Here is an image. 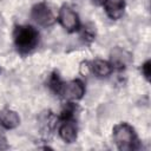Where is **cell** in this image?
<instances>
[{"mask_svg":"<svg viewBox=\"0 0 151 151\" xmlns=\"http://www.w3.org/2000/svg\"><path fill=\"white\" fill-rule=\"evenodd\" d=\"M55 94L63 97L68 101H76L83 98L85 94V86L84 83L79 79H73L70 81H61L60 86L58 87Z\"/></svg>","mask_w":151,"mask_h":151,"instance_id":"3","label":"cell"},{"mask_svg":"<svg viewBox=\"0 0 151 151\" xmlns=\"http://www.w3.org/2000/svg\"><path fill=\"white\" fill-rule=\"evenodd\" d=\"M20 117L19 114L11 109H2L0 111V125L6 130H12L19 126Z\"/></svg>","mask_w":151,"mask_h":151,"instance_id":"9","label":"cell"},{"mask_svg":"<svg viewBox=\"0 0 151 151\" xmlns=\"http://www.w3.org/2000/svg\"><path fill=\"white\" fill-rule=\"evenodd\" d=\"M112 137L117 147L122 151H131L138 147V138L134 129L127 123H119L113 127Z\"/></svg>","mask_w":151,"mask_h":151,"instance_id":"2","label":"cell"},{"mask_svg":"<svg viewBox=\"0 0 151 151\" xmlns=\"http://www.w3.org/2000/svg\"><path fill=\"white\" fill-rule=\"evenodd\" d=\"M31 17L39 26L42 27L51 26L55 21L54 14L46 2H39L34 5L31 11Z\"/></svg>","mask_w":151,"mask_h":151,"instance_id":"5","label":"cell"},{"mask_svg":"<svg viewBox=\"0 0 151 151\" xmlns=\"http://www.w3.org/2000/svg\"><path fill=\"white\" fill-rule=\"evenodd\" d=\"M110 63L112 65L113 68H118V70H124L131 61V54L129 52H126L123 48L116 47L112 52H111V57H110Z\"/></svg>","mask_w":151,"mask_h":151,"instance_id":"8","label":"cell"},{"mask_svg":"<svg viewBox=\"0 0 151 151\" xmlns=\"http://www.w3.org/2000/svg\"><path fill=\"white\" fill-rule=\"evenodd\" d=\"M150 65H151V64H150V60H146V61L142 65V67H140L142 74L144 76V78H145L146 80H149V79H150V73H151V71H150L151 66H150Z\"/></svg>","mask_w":151,"mask_h":151,"instance_id":"11","label":"cell"},{"mask_svg":"<svg viewBox=\"0 0 151 151\" xmlns=\"http://www.w3.org/2000/svg\"><path fill=\"white\" fill-rule=\"evenodd\" d=\"M61 27L68 33H73L80 28V20L78 14L67 5L61 6L58 13V19Z\"/></svg>","mask_w":151,"mask_h":151,"instance_id":"4","label":"cell"},{"mask_svg":"<svg viewBox=\"0 0 151 151\" xmlns=\"http://www.w3.org/2000/svg\"><path fill=\"white\" fill-rule=\"evenodd\" d=\"M14 45L21 54L32 52L39 44V32L31 25H20L13 32Z\"/></svg>","mask_w":151,"mask_h":151,"instance_id":"1","label":"cell"},{"mask_svg":"<svg viewBox=\"0 0 151 151\" xmlns=\"http://www.w3.org/2000/svg\"><path fill=\"white\" fill-rule=\"evenodd\" d=\"M83 37L84 39H88V40H92L94 38V31H93V27H88V26H85L83 27Z\"/></svg>","mask_w":151,"mask_h":151,"instance_id":"12","label":"cell"},{"mask_svg":"<svg viewBox=\"0 0 151 151\" xmlns=\"http://www.w3.org/2000/svg\"><path fill=\"white\" fill-rule=\"evenodd\" d=\"M105 13L112 20H118L123 17L125 9V0H105L104 4Z\"/></svg>","mask_w":151,"mask_h":151,"instance_id":"7","label":"cell"},{"mask_svg":"<svg viewBox=\"0 0 151 151\" xmlns=\"http://www.w3.org/2000/svg\"><path fill=\"white\" fill-rule=\"evenodd\" d=\"M88 68L91 70V72L98 77V78H104V77H107L109 74H111V72L113 71V67L111 65L110 61H106V60H101V59H96L93 60Z\"/></svg>","mask_w":151,"mask_h":151,"instance_id":"10","label":"cell"},{"mask_svg":"<svg viewBox=\"0 0 151 151\" xmlns=\"http://www.w3.org/2000/svg\"><path fill=\"white\" fill-rule=\"evenodd\" d=\"M61 119V124L59 126V136L60 138L65 142V143H74L77 140V136H78V129H77V124L73 117H65V118H60Z\"/></svg>","mask_w":151,"mask_h":151,"instance_id":"6","label":"cell"},{"mask_svg":"<svg viewBox=\"0 0 151 151\" xmlns=\"http://www.w3.org/2000/svg\"><path fill=\"white\" fill-rule=\"evenodd\" d=\"M104 1H105V0H92V2L96 4V5H103Z\"/></svg>","mask_w":151,"mask_h":151,"instance_id":"13","label":"cell"}]
</instances>
